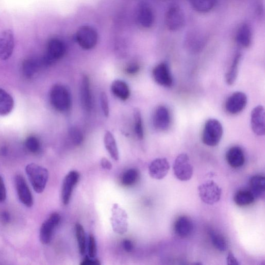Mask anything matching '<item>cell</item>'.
I'll return each instance as SVG.
<instances>
[{
  "instance_id": "obj_46",
  "label": "cell",
  "mask_w": 265,
  "mask_h": 265,
  "mask_svg": "<svg viewBox=\"0 0 265 265\" xmlns=\"http://www.w3.org/2000/svg\"><path fill=\"white\" fill-rule=\"evenodd\" d=\"M227 264L231 265H238L239 263L235 257L231 252H229L227 257Z\"/></svg>"
},
{
  "instance_id": "obj_32",
  "label": "cell",
  "mask_w": 265,
  "mask_h": 265,
  "mask_svg": "<svg viewBox=\"0 0 265 265\" xmlns=\"http://www.w3.org/2000/svg\"><path fill=\"white\" fill-rule=\"evenodd\" d=\"M217 0H191L195 10L200 13H207L213 10Z\"/></svg>"
},
{
  "instance_id": "obj_42",
  "label": "cell",
  "mask_w": 265,
  "mask_h": 265,
  "mask_svg": "<svg viewBox=\"0 0 265 265\" xmlns=\"http://www.w3.org/2000/svg\"><path fill=\"white\" fill-rule=\"evenodd\" d=\"M81 265H100V263L98 260L95 258H90L89 256H85L83 262L81 263Z\"/></svg>"
},
{
  "instance_id": "obj_31",
  "label": "cell",
  "mask_w": 265,
  "mask_h": 265,
  "mask_svg": "<svg viewBox=\"0 0 265 265\" xmlns=\"http://www.w3.org/2000/svg\"><path fill=\"white\" fill-rule=\"evenodd\" d=\"M241 58V54L240 53L237 54L234 59H233L229 71L226 74V82L229 85H232L234 83L237 79Z\"/></svg>"
},
{
  "instance_id": "obj_10",
  "label": "cell",
  "mask_w": 265,
  "mask_h": 265,
  "mask_svg": "<svg viewBox=\"0 0 265 265\" xmlns=\"http://www.w3.org/2000/svg\"><path fill=\"white\" fill-rule=\"evenodd\" d=\"M248 103V98L245 93L237 91L233 93L225 102V110L231 115H237L242 112Z\"/></svg>"
},
{
  "instance_id": "obj_12",
  "label": "cell",
  "mask_w": 265,
  "mask_h": 265,
  "mask_svg": "<svg viewBox=\"0 0 265 265\" xmlns=\"http://www.w3.org/2000/svg\"><path fill=\"white\" fill-rule=\"evenodd\" d=\"M15 47L14 35L11 30L3 31L0 36V59L7 60L12 56Z\"/></svg>"
},
{
  "instance_id": "obj_34",
  "label": "cell",
  "mask_w": 265,
  "mask_h": 265,
  "mask_svg": "<svg viewBox=\"0 0 265 265\" xmlns=\"http://www.w3.org/2000/svg\"><path fill=\"white\" fill-rule=\"evenodd\" d=\"M138 178V170L135 168H130L122 174L121 178V183L124 186H131L137 182Z\"/></svg>"
},
{
  "instance_id": "obj_47",
  "label": "cell",
  "mask_w": 265,
  "mask_h": 265,
  "mask_svg": "<svg viewBox=\"0 0 265 265\" xmlns=\"http://www.w3.org/2000/svg\"><path fill=\"white\" fill-rule=\"evenodd\" d=\"M11 217L9 213L7 212H3L0 215V220L3 223H7L9 222Z\"/></svg>"
},
{
  "instance_id": "obj_43",
  "label": "cell",
  "mask_w": 265,
  "mask_h": 265,
  "mask_svg": "<svg viewBox=\"0 0 265 265\" xmlns=\"http://www.w3.org/2000/svg\"><path fill=\"white\" fill-rule=\"evenodd\" d=\"M139 71V66L136 64H132L126 68V72L130 75H134Z\"/></svg>"
},
{
  "instance_id": "obj_38",
  "label": "cell",
  "mask_w": 265,
  "mask_h": 265,
  "mask_svg": "<svg viewBox=\"0 0 265 265\" xmlns=\"http://www.w3.org/2000/svg\"><path fill=\"white\" fill-rule=\"evenodd\" d=\"M187 44H188L189 49L193 50H198L201 47L204 45V40H202L200 35H192L188 37Z\"/></svg>"
},
{
  "instance_id": "obj_11",
  "label": "cell",
  "mask_w": 265,
  "mask_h": 265,
  "mask_svg": "<svg viewBox=\"0 0 265 265\" xmlns=\"http://www.w3.org/2000/svg\"><path fill=\"white\" fill-rule=\"evenodd\" d=\"M80 175L77 171L72 170L65 177L61 189V199L64 205L69 204L75 185L80 180Z\"/></svg>"
},
{
  "instance_id": "obj_28",
  "label": "cell",
  "mask_w": 265,
  "mask_h": 265,
  "mask_svg": "<svg viewBox=\"0 0 265 265\" xmlns=\"http://www.w3.org/2000/svg\"><path fill=\"white\" fill-rule=\"evenodd\" d=\"M113 94L122 100H127L130 96V90L127 83L121 80L113 82L112 87Z\"/></svg>"
},
{
  "instance_id": "obj_40",
  "label": "cell",
  "mask_w": 265,
  "mask_h": 265,
  "mask_svg": "<svg viewBox=\"0 0 265 265\" xmlns=\"http://www.w3.org/2000/svg\"><path fill=\"white\" fill-rule=\"evenodd\" d=\"M88 256L91 258H95L97 254V247L95 238L90 235L88 241Z\"/></svg>"
},
{
  "instance_id": "obj_22",
  "label": "cell",
  "mask_w": 265,
  "mask_h": 265,
  "mask_svg": "<svg viewBox=\"0 0 265 265\" xmlns=\"http://www.w3.org/2000/svg\"><path fill=\"white\" fill-rule=\"evenodd\" d=\"M226 159L229 165L232 168H239L242 166L245 162V156L244 151L238 146L230 148L226 154Z\"/></svg>"
},
{
  "instance_id": "obj_14",
  "label": "cell",
  "mask_w": 265,
  "mask_h": 265,
  "mask_svg": "<svg viewBox=\"0 0 265 265\" xmlns=\"http://www.w3.org/2000/svg\"><path fill=\"white\" fill-rule=\"evenodd\" d=\"M15 183L20 201L28 207H32L33 198L24 178L20 175L16 176Z\"/></svg>"
},
{
  "instance_id": "obj_5",
  "label": "cell",
  "mask_w": 265,
  "mask_h": 265,
  "mask_svg": "<svg viewBox=\"0 0 265 265\" xmlns=\"http://www.w3.org/2000/svg\"><path fill=\"white\" fill-rule=\"evenodd\" d=\"M198 191L201 200L205 204L213 205L219 201L222 196V190L214 181H208L199 186Z\"/></svg>"
},
{
  "instance_id": "obj_3",
  "label": "cell",
  "mask_w": 265,
  "mask_h": 265,
  "mask_svg": "<svg viewBox=\"0 0 265 265\" xmlns=\"http://www.w3.org/2000/svg\"><path fill=\"white\" fill-rule=\"evenodd\" d=\"M223 134V129L221 122L215 119H210L205 123L202 141L207 146H216L220 143Z\"/></svg>"
},
{
  "instance_id": "obj_44",
  "label": "cell",
  "mask_w": 265,
  "mask_h": 265,
  "mask_svg": "<svg viewBox=\"0 0 265 265\" xmlns=\"http://www.w3.org/2000/svg\"><path fill=\"white\" fill-rule=\"evenodd\" d=\"M122 246L124 250L131 252L133 250L134 245L130 240L125 239L123 241Z\"/></svg>"
},
{
  "instance_id": "obj_41",
  "label": "cell",
  "mask_w": 265,
  "mask_h": 265,
  "mask_svg": "<svg viewBox=\"0 0 265 265\" xmlns=\"http://www.w3.org/2000/svg\"><path fill=\"white\" fill-rule=\"evenodd\" d=\"M6 199V190L2 177L0 175V202H4Z\"/></svg>"
},
{
  "instance_id": "obj_33",
  "label": "cell",
  "mask_w": 265,
  "mask_h": 265,
  "mask_svg": "<svg viewBox=\"0 0 265 265\" xmlns=\"http://www.w3.org/2000/svg\"><path fill=\"white\" fill-rule=\"evenodd\" d=\"M75 231L80 253L83 255L86 251V239L84 229L82 224L76 223Z\"/></svg>"
},
{
  "instance_id": "obj_4",
  "label": "cell",
  "mask_w": 265,
  "mask_h": 265,
  "mask_svg": "<svg viewBox=\"0 0 265 265\" xmlns=\"http://www.w3.org/2000/svg\"><path fill=\"white\" fill-rule=\"evenodd\" d=\"M66 46L58 38H52L49 42L47 51L41 59L44 67L49 66L63 57L66 52Z\"/></svg>"
},
{
  "instance_id": "obj_17",
  "label": "cell",
  "mask_w": 265,
  "mask_h": 265,
  "mask_svg": "<svg viewBox=\"0 0 265 265\" xmlns=\"http://www.w3.org/2000/svg\"><path fill=\"white\" fill-rule=\"evenodd\" d=\"M111 221L114 231L116 232L123 234L127 231V215L117 205L113 207Z\"/></svg>"
},
{
  "instance_id": "obj_18",
  "label": "cell",
  "mask_w": 265,
  "mask_h": 265,
  "mask_svg": "<svg viewBox=\"0 0 265 265\" xmlns=\"http://www.w3.org/2000/svg\"><path fill=\"white\" fill-rule=\"evenodd\" d=\"M170 169L169 164L165 158L153 160L149 166L150 177L156 180H162L167 175Z\"/></svg>"
},
{
  "instance_id": "obj_35",
  "label": "cell",
  "mask_w": 265,
  "mask_h": 265,
  "mask_svg": "<svg viewBox=\"0 0 265 265\" xmlns=\"http://www.w3.org/2000/svg\"><path fill=\"white\" fill-rule=\"evenodd\" d=\"M133 116L136 136L139 139H142L144 136V128L141 113H140L138 109H135Z\"/></svg>"
},
{
  "instance_id": "obj_25",
  "label": "cell",
  "mask_w": 265,
  "mask_h": 265,
  "mask_svg": "<svg viewBox=\"0 0 265 265\" xmlns=\"http://www.w3.org/2000/svg\"><path fill=\"white\" fill-rule=\"evenodd\" d=\"M250 191L255 199H264L265 191V177L256 175L253 177L250 181Z\"/></svg>"
},
{
  "instance_id": "obj_2",
  "label": "cell",
  "mask_w": 265,
  "mask_h": 265,
  "mask_svg": "<svg viewBox=\"0 0 265 265\" xmlns=\"http://www.w3.org/2000/svg\"><path fill=\"white\" fill-rule=\"evenodd\" d=\"M26 171L35 192L42 193L49 180L48 170L35 163H31L26 166Z\"/></svg>"
},
{
  "instance_id": "obj_36",
  "label": "cell",
  "mask_w": 265,
  "mask_h": 265,
  "mask_svg": "<svg viewBox=\"0 0 265 265\" xmlns=\"http://www.w3.org/2000/svg\"><path fill=\"white\" fill-rule=\"evenodd\" d=\"M68 137L72 143L79 146L83 141V135L81 130L76 127H72L68 130Z\"/></svg>"
},
{
  "instance_id": "obj_23",
  "label": "cell",
  "mask_w": 265,
  "mask_h": 265,
  "mask_svg": "<svg viewBox=\"0 0 265 265\" xmlns=\"http://www.w3.org/2000/svg\"><path fill=\"white\" fill-rule=\"evenodd\" d=\"M44 67L41 59H28L22 64V73L27 79L33 78L39 70Z\"/></svg>"
},
{
  "instance_id": "obj_7",
  "label": "cell",
  "mask_w": 265,
  "mask_h": 265,
  "mask_svg": "<svg viewBox=\"0 0 265 265\" xmlns=\"http://www.w3.org/2000/svg\"><path fill=\"white\" fill-rule=\"evenodd\" d=\"M60 221V215L54 213L43 223L40 231V239L43 244L48 245L50 243L54 232L58 227Z\"/></svg>"
},
{
  "instance_id": "obj_20",
  "label": "cell",
  "mask_w": 265,
  "mask_h": 265,
  "mask_svg": "<svg viewBox=\"0 0 265 265\" xmlns=\"http://www.w3.org/2000/svg\"><path fill=\"white\" fill-rule=\"evenodd\" d=\"M193 224L189 217L181 216L175 223L174 231L176 235L182 238L189 237L193 231Z\"/></svg>"
},
{
  "instance_id": "obj_13",
  "label": "cell",
  "mask_w": 265,
  "mask_h": 265,
  "mask_svg": "<svg viewBox=\"0 0 265 265\" xmlns=\"http://www.w3.org/2000/svg\"><path fill=\"white\" fill-rule=\"evenodd\" d=\"M152 74L155 82L162 86L167 88L172 86L173 76L168 65L165 62L156 66L153 70Z\"/></svg>"
},
{
  "instance_id": "obj_39",
  "label": "cell",
  "mask_w": 265,
  "mask_h": 265,
  "mask_svg": "<svg viewBox=\"0 0 265 265\" xmlns=\"http://www.w3.org/2000/svg\"><path fill=\"white\" fill-rule=\"evenodd\" d=\"M100 103L104 116L106 117H108L110 114V107H109L108 99L105 92L100 93Z\"/></svg>"
},
{
  "instance_id": "obj_15",
  "label": "cell",
  "mask_w": 265,
  "mask_h": 265,
  "mask_svg": "<svg viewBox=\"0 0 265 265\" xmlns=\"http://www.w3.org/2000/svg\"><path fill=\"white\" fill-rule=\"evenodd\" d=\"M171 123L170 114L168 109L165 106H160L155 110L153 117L154 128L160 131H167Z\"/></svg>"
},
{
  "instance_id": "obj_9",
  "label": "cell",
  "mask_w": 265,
  "mask_h": 265,
  "mask_svg": "<svg viewBox=\"0 0 265 265\" xmlns=\"http://www.w3.org/2000/svg\"><path fill=\"white\" fill-rule=\"evenodd\" d=\"M166 23L168 29L171 31H176L183 27L185 17L180 7L174 5L169 8L166 16Z\"/></svg>"
},
{
  "instance_id": "obj_16",
  "label": "cell",
  "mask_w": 265,
  "mask_h": 265,
  "mask_svg": "<svg viewBox=\"0 0 265 265\" xmlns=\"http://www.w3.org/2000/svg\"><path fill=\"white\" fill-rule=\"evenodd\" d=\"M251 125L256 135L264 136L265 132V109L262 105L255 107L251 112Z\"/></svg>"
},
{
  "instance_id": "obj_37",
  "label": "cell",
  "mask_w": 265,
  "mask_h": 265,
  "mask_svg": "<svg viewBox=\"0 0 265 265\" xmlns=\"http://www.w3.org/2000/svg\"><path fill=\"white\" fill-rule=\"evenodd\" d=\"M25 146L27 150L31 153H37L41 149L40 140L35 136H31L26 140Z\"/></svg>"
},
{
  "instance_id": "obj_6",
  "label": "cell",
  "mask_w": 265,
  "mask_h": 265,
  "mask_svg": "<svg viewBox=\"0 0 265 265\" xmlns=\"http://www.w3.org/2000/svg\"><path fill=\"white\" fill-rule=\"evenodd\" d=\"M173 170L176 177L179 181L186 182L190 180L193 174V167L188 155L182 153L178 156L174 163Z\"/></svg>"
},
{
  "instance_id": "obj_1",
  "label": "cell",
  "mask_w": 265,
  "mask_h": 265,
  "mask_svg": "<svg viewBox=\"0 0 265 265\" xmlns=\"http://www.w3.org/2000/svg\"><path fill=\"white\" fill-rule=\"evenodd\" d=\"M50 98L51 105L59 112H66L71 106V94L63 85H54L51 89Z\"/></svg>"
},
{
  "instance_id": "obj_45",
  "label": "cell",
  "mask_w": 265,
  "mask_h": 265,
  "mask_svg": "<svg viewBox=\"0 0 265 265\" xmlns=\"http://www.w3.org/2000/svg\"><path fill=\"white\" fill-rule=\"evenodd\" d=\"M100 166L104 169L110 170L113 168V165L111 162L106 158H103L100 161Z\"/></svg>"
},
{
  "instance_id": "obj_8",
  "label": "cell",
  "mask_w": 265,
  "mask_h": 265,
  "mask_svg": "<svg viewBox=\"0 0 265 265\" xmlns=\"http://www.w3.org/2000/svg\"><path fill=\"white\" fill-rule=\"evenodd\" d=\"M76 41L82 48L89 50L95 48L98 40L96 31L89 26H83L78 30Z\"/></svg>"
},
{
  "instance_id": "obj_19",
  "label": "cell",
  "mask_w": 265,
  "mask_h": 265,
  "mask_svg": "<svg viewBox=\"0 0 265 265\" xmlns=\"http://www.w3.org/2000/svg\"><path fill=\"white\" fill-rule=\"evenodd\" d=\"M82 107L85 111L89 112L92 107V99L90 90V81L87 75H83L80 90Z\"/></svg>"
},
{
  "instance_id": "obj_24",
  "label": "cell",
  "mask_w": 265,
  "mask_h": 265,
  "mask_svg": "<svg viewBox=\"0 0 265 265\" xmlns=\"http://www.w3.org/2000/svg\"><path fill=\"white\" fill-rule=\"evenodd\" d=\"M14 106L12 97L3 89L0 88V116H5L10 114Z\"/></svg>"
},
{
  "instance_id": "obj_30",
  "label": "cell",
  "mask_w": 265,
  "mask_h": 265,
  "mask_svg": "<svg viewBox=\"0 0 265 265\" xmlns=\"http://www.w3.org/2000/svg\"><path fill=\"white\" fill-rule=\"evenodd\" d=\"M255 198L250 190H240L234 197L236 205L240 207L247 206L253 203Z\"/></svg>"
},
{
  "instance_id": "obj_29",
  "label": "cell",
  "mask_w": 265,
  "mask_h": 265,
  "mask_svg": "<svg viewBox=\"0 0 265 265\" xmlns=\"http://www.w3.org/2000/svg\"><path fill=\"white\" fill-rule=\"evenodd\" d=\"M209 233L212 243L217 250L221 252L227 250L228 248L227 240L220 232L211 230L209 231Z\"/></svg>"
},
{
  "instance_id": "obj_26",
  "label": "cell",
  "mask_w": 265,
  "mask_h": 265,
  "mask_svg": "<svg viewBox=\"0 0 265 265\" xmlns=\"http://www.w3.org/2000/svg\"><path fill=\"white\" fill-rule=\"evenodd\" d=\"M104 143L105 147L111 158L116 161H118L119 154L117 145H116V139L111 132L107 131L105 132Z\"/></svg>"
},
{
  "instance_id": "obj_21",
  "label": "cell",
  "mask_w": 265,
  "mask_h": 265,
  "mask_svg": "<svg viewBox=\"0 0 265 265\" xmlns=\"http://www.w3.org/2000/svg\"><path fill=\"white\" fill-rule=\"evenodd\" d=\"M137 20L139 24L145 28H150L153 25L154 15L149 5L144 3L140 5L137 12Z\"/></svg>"
},
{
  "instance_id": "obj_27",
  "label": "cell",
  "mask_w": 265,
  "mask_h": 265,
  "mask_svg": "<svg viewBox=\"0 0 265 265\" xmlns=\"http://www.w3.org/2000/svg\"><path fill=\"white\" fill-rule=\"evenodd\" d=\"M252 31L247 24L241 26L237 31L236 40L237 42L244 48H248L252 42Z\"/></svg>"
}]
</instances>
